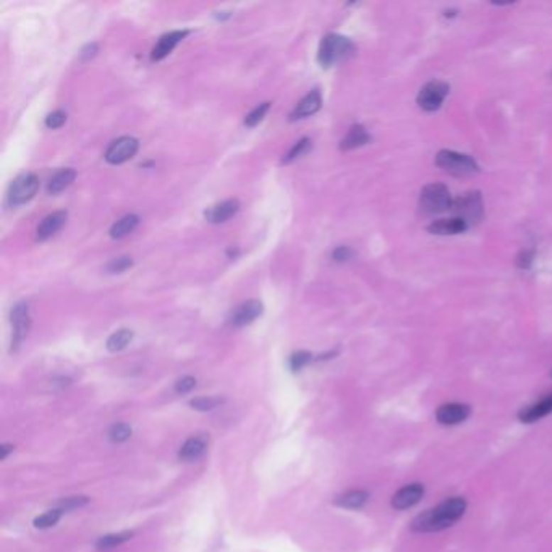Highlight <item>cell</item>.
I'll use <instances>...</instances> for the list:
<instances>
[{
  "label": "cell",
  "mask_w": 552,
  "mask_h": 552,
  "mask_svg": "<svg viewBox=\"0 0 552 552\" xmlns=\"http://www.w3.org/2000/svg\"><path fill=\"white\" fill-rule=\"evenodd\" d=\"M467 229L468 225L457 217L434 220V222L428 227V230L434 235H457V234H462V232H465Z\"/></svg>",
  "instance_id": "19"
},
{
  "label": "cell",
  "mask_w": 552,
  "mask_h": 552,
  "mask_svg": "<svg viewBox=\"0 0 552 552\" xmlns=\"http://www.w3.org/2000/svg\"><path fill=\"white\" fill-rule=\"evenodd\" d=\"M195 387H196V379H195V377L185 376L180 381H177L175 391H177V394H188V392L193 391Z\"/></svg>",
  "instance_id": "35"
},
{
  "label": "cell",
  "mask_w": 552,
  "mask_h": 552,
  "mask_svg": "<svg viewBox=\"0 0 552 552\" xmlns=\"http://www.w3.org/2000/svg\"><path fill=\"white\" fill-rule=\"evenodd\" d=\"M75 178H77V172H75L73 168H62V171L54 173V175L49 178L48 193L49 195L60 193V191L68 188L70 185L75 182Z\"/></svg>",
  "instance_id": "20"
},
{
  "label": "cell",
  "mask_w": 552,
  "mask_h": 552,
  "mask_svg": "<svg viewBox=\"0 0 552 552\" xmlns=\"http://www.w3.org/2000/svg\"><path fill=\"white\" fill-rule=\"evenodd\" d=\"M133 266V259L130 256H120L110 261V263L106 266V271L109 274H120L126 269H130Z\"/></svg>",
  "instance_id": "31"
},
{
  "label": "cell",
  "mask_w": 552,
  "mask_h": 552,
  "mask_svg": "<svg viewBox=\"0 0 552 552\" xmlns=\"http://www.w3.org/2000/svg\"><path fill=\"white\" fill-rule=\"evenodd\" d=\"M139 143L136 138L133 136H121L119 139H115L114 143H110V146L107 148L104 158L109 162V164H124V162L130 161L133 156L138 153Z\"/></svg>",
  "instance_id": "9"
},
{
  "label": "cell",
  "mask_w": 552,
  "mask_h": 552,
  "mask_svg": "<svg viewBox=\"0 0 552 552\" xmlns=\"http://www.w3.org/2000/svg\"><path fill=\"white\" fill-rule=\"evenodd\" d=\"M269 107H271V102H263V104H259V106L254 107L251 112H249L247 117H245V125L249 126V129L256 126L259 121L266 117V114H267V110H269Z\"/></svg>",
  "instance_id": "28"
},
{
  "label": "cell",
  "mask_w": 552,
  "mask_h": 552,
  "mask_svg": "<svg viewBox=\"0 0 552 552\" xmlns=\"http://www.w3.org/2000/svg\"><path fill=\"white\" fill-rule=\"evenodd\" d=\"M11 328H13V334H11V350H16L21 345V342L26 339L28 332L31 328V318H30V306L25 301H20L13 306L11 310Z\"/></svg>",
  "instance_id": "8"
},
{
  "label": "cell",
  "mask_w": 552,
  "mask_h": 552,
  "mask_svg": "<svg viewBox=\"0 0 552 552\" xmlns=\"http://www.w3.org/2000/svg\"><path fill=\"white\" fill-rule=\"evenodd\" d=\"M138 224H139V217L136 214H126V216L119 219L117 222L112 225V229H110V237L124 238L129 234H131V232L136 229Z\"/></svg>",
  "instance_id": "23"
},
{
  "label": "cell",
  "mask_w": 552,
  "mask_h": 552,
  "mask_svg": "<svg viewBox=\"0 0 552 552\" xmlns=\"http://www.w3.org/2000/svg\"><path fill=\"white\" fill-rule=\"evenodd\" d=\"M321 106H323L321 92H319V90H313L311 92H308L298 104H296L293 112L290 114V120L295 121V120L310 117V115L316 114L318 110L321 109Z\"/></svg>",
  "instance_id": "13"
},
{
  "label": "cell",
  "mask_w": 552,
  "mask_h": 552,
  "mask_svg": "<svg viewBox=\"0 0 552 552\" xmlns=\"http://www.w3.org/2000/svg\"><path fill=\"white\" fill-rule=\"evenodd\" d=\"M353 258V249L348 248V247H339L334 249L332 253V259L335 261V263H347V261H350Z\"/></svg>",
  "instance_id": "36"
},
{
  "label": "cell",
  "mask_w": 552,
  "mask_h": 552,
  "mask_svg": "<svg viewBox=\"0 0 552 552\" xmlns=\"http://www.w3.org/2000/svg\"><path fill=\"white\" fill-rule=\"evenodd\" d=\"M450 211L454 212V217L463 220L468 227H472L483 219V197H481L480 191H468V193H463L454 200Z\"/></svg>",
  "instance_id": "4"
},
{
  "label": "cell",
  "mask_w": 552,
  "mask_h": 552,
  "mask_svg": "<svg viewBox=\"0 0 552 552\" xmlns=\"http://www.w3.org/2000/svg\"><path fill=\"white\" fill-rule=\"evenodd\" d=\"M60 515H62V510H59V509L49 510V512L39 515L38 519L34 520V526L39 528V530H45V528L54 526L55 523L60 520Z\"/></svg>",
  "instance_id": "27"
},
{
  "label": "cell",
  "mask_w": 552,
  "mask_h": 552,
  "mask_svg": "<svg viewBox=\"0 0 552 552\" xmlns=\"http://www.w3.org/2000/svg\"><path fill=\"white\" fill-rule=\"evenodd\" d=\"M263 303L258 300H249L242 303L240 306H237L230 315V324L235 325V328H243V325L251 324L253 321L263 315Z\"/></svg>",
  "instance_id": "10"
},
{
  "label": "cell",
  "mask_w": 552,
  "mask_h": 552,
  "mask_svg": "<svg viewBox=\"0 0 552 552\" xmlns=\"http://www.w3.org/2000/svg\"><path fill=\"white\" fill-rule=\"evenodd\" d=\"M209 439L205 434H197V435H191L190 439L185 440V444L180 447L178 457L185 462H191L200 458L202 454H205L207 449Z\"/></svg>",
  "instance_id": "16"
},
{
  "label": "cell",
  "mask_w": 552,
  "mask_h": 552,
  "mask_svg": "<svg viewBox=\"0 0 552 552\" xmlns=\"http://www.w3.org/2000/svg\"><path fill=\"white\" fill-rule=\"evenodd\" d=\"M353 52H355V45L350 39L340 36V34H328L319 48L318 60L323 67L328 68L348 59Z\"/></svg>",
  "instance_id": "2"
},
{
  "label": "cell",
  "mask_w": 552,
  "mask_h": 552,
  "mask_svg": "<svg viewBox=\"0 0 552 552\" xmlns=\"http://www.w3.org/2000/svg\"><path fill=\"white\" fill-rule=\"evenodd\" d=\"M366 501H368V492L355 489V491H348L345 494H342L340 497L335 499V504L339 505V507L355 510V509H362L366 504Z\"/></svg>",
  "instance_id": "22"
},
{
  "label": "cell",
  "mask_w": 552,
  "mask_h": 552,
  "mask_svg": "<svg viewBox=\"0 0 552 552\" xmlns=\"http://www.w3.org/2000/svg\"><path fill=\"white\" fill-rule=\"evenodd\" d=\"M313 359V355L308 352H296L292 355V358H290V368H292V371H300L301 368H305V366L310 363Z\"/></svg>",
  "instance_id": "32"
},
{
  "label": "cell",
  "mask_w": 552,
  "mask_h": 552,
  "mask_svg": "<svg viewBox=\"0 0 552 552\" xmlns=\"http://www.w3.org/2000/svg\"><path fill=\"white\" fill-rule=\"evenodd\" d=\"M67 217H68L67 211H55V212L49 214V216H45L43 219V222L38 225V230H36L38 240L44 242V240H48V238L54 237L57 232H59L63 225H65Z\"/></svg>",
  "instance_id": "14"
},
{
  "label": "cell",
  "mask_w": 552,
  "mask_h": 552,
  "mask_svg": "<svg viewBox=\"0 0 552 552\" xmlns=\"http://www.w3.org/2000/svg\"><path fill=\"white\" fill-rule=\"evenodd\" d=\"M86 502H88V497H81V496L80 497H68V499H65V501L59 502V510H62V512H67V510L81 507V505H85Z\"/></svg>",
  "instance_id": "34"
},
{
  "label": "cell",
  "mask_w": 552,
  "mask_h": 552,
  "mask_svg": "<svg viewBox=\"0 0 552 552\" xmlns=\"http://www.w3.org/2000/svg\"><path fill=\"white\" fill-rule=\"evenodd\" d=\"M39 190V178L34 173H21L13 180L9 190V205L21 206L31 201Z\"/></svg>",
  "instance_id": "6"
},
{
  "label": "cell",
  "mask_w": 552,
  "mask_h": 552,
  "mask_svg": "<svg viewBox=\"0 0 552 552\" xmlns=\"http://www.w3.org/2000/svg\"><path fill=\"white\" fill-rule=\"evenodd\" d=\"M240 211V201L238 200H225L220 201L217 205H214L205 212V217L207 222L211 224H222L225 220H229Z\"/></svg>",
  "instance_id": "11"
},
{
  "label": "cell",
  "mask_w": 552,
  "mask_h": 552,
  "mask_svg": "<svg viewBox=\"0 0 552 552\" xmlns=\"http://www.w3.org/2000/svg\"><path fill=\"white\" fill-rule=\"evenodd\" d=\"M133 536V531H121V533H114V534H107V536L99 538V541L96 546L99 549H109V548H115V546L124 544L125 541H129Z\"/></svg>",
  "instance_id": "25"
},
{
  "label": "cell",
  "mask_w": 552,
  "mask_h": 552,
  "mask_svg": "<svg viewBox=\"0 0 552 552\" xmlns=\"http://www.w3.org/2000/svg\"><path fill=\"white\" fill-rule=\"evenodd\" d=\"M311 146H313V144H311V139H310V138H301L300 141H296V143L293 144V146L290 148L288 153H287L286 156H283L282 162H283V164H288V162H292V161H295V159L301 158V156L306 154L308 151L311 149Z\"/></svg>",
  "instance_id": "26"
},
{
  "label": "cell",
  "mask_w": 552,
  "mask_h": 552,
  "mask_svg": "<svg viewBox=\"0 0 552 552\" xmlns=\"http://www.w3.org/2000/svg\"><path fill=\"white\" fill-rule=\"evenodd\" d=\"M447 94H449V85L444 81H429L418 94V106L426 112H434L443 106Z\"/></svg>",
  "instance_id": "7"
},
{
  "label": "cell",
  "mask_w": 552,
  "mask_h": 552,
  "mask_svg": "<svg viewBox=\"0 0 552 552\" xmlns=\"http://www.w3.org/2000/svg\"><path fill=\"white\" fill-rule=\"evenodd\" d=\"M470 415V406L465 404H445L440 405L435 411V418L440 424H458L465 421Z\"/></svg>",
  "instance_id": "15"
},
{
  "label": "cell",
  "mask_w": 552,
  "mask_h": 552,
  "mask_svg": "<svg viewBox=\"0 0 552 552\" xmlns=\"http://www.w3.org/2000/svg\"><path fill=\"white\" fill-rule=\"evenodd\" d=\"M65 121H67V114L63 112V110H54V112L45 117V126L55 130V129H60Z\"/></svg>",
  "instance_id": "33"
},
{
  "label": "cell",
  "mask_w": 552,
  "mask_h": 552,
  "mask_svg": "<svg viewBox=\"0 0 552 552\" xmlns=\"http://www.w3.org/2000/svg\"><path fill=\"white\" fill-rule=\"evenodd\" d=\"M454 200H452L449 188L443 183H429L420 193V209L426 216H435L450 211Z\"/></svg>",
  "instance_id": "3"
},
{
  "label": "cell",
  "mask_w": 552,
  "mask_h": 552,
  "mask_svg": "<svg viewBox=\"0 0 552 552\" xmlns=\"http://www.w3.org/2000/svg\"><path fill=\"white\" fill-rule=\"evenodd\" d=\"M13 449H15L13 445H10V444H4L2 447H0V458H2V460H5V458L9 457V454H10V452L13 450Z\"/></svg>",
  "instance_id": "39"
},
{
  "label": "cell",
  "mask_w": 552,
  "mask_h": 552,
  "mask_svg": "<svg viewBox=\"0 0 552 552\" xmlns=\"http://www.w3.org/2000/svg\"><path fill=\"white\" fill-rule=\"evenodd\" d=\"M549 413H552V392L546 395V397L539 400V402L523 408L519 416L523 423H533V421L541 420V418H544Z\"/></svg>",
  "instance_id": "18"
},
{
  "label": "cell",
  "mask_w": 552,
  "mask_h": 552,
  "mask_svg": "<svg viewBox=\"0 0 552 552\" xmlns=\"http://www.w3.org/2000/svg\"><path fill=\"white\" fill-rule=\"evenodd\" d=\"M369 139H371V136L368 135V131H366L364 126L353 125L352 129L348 130L345 138L342 139L340 148L344 149V151L355 149V148H359V146H364L366 143H369Z\"/></svg>",
  "instance_id": "21"
},
{
  "label": "cell",
  "mask_w": 552,
  "mask_h": 552,
  "mask_svg": "<svg viewBox=\"0 0 552 552\" xmlns=\"http://www.w3.org/2000/svg\"><path fill=\"white\" fill-rule=\"evenodd\" d=\"M188 31H172L164 34L159 39V43L154 45L153 54H151V59L153 60H162L164 57H167L171 52L177 48V45L182 43L183 38L187 36Z\"/></svg>",
  "instance_id": "17"
},
{
  "label": "cell",
  "mask_w": 552,
  "mask_h": 552,
  "mask_svg": "<svg viewBox=\"0 0 552 552\" xmlns=\"http://www.w3.org/2000/svg\"><path fill=\"white\" fill-rule=\"evenodd\" d=\"M423 494H424L423 485L415 483V485L405 486V487H402V489H399L397 492L394 494L392 507L397 509V510H405V509L413 507L415 504L420 502Z\"/></svg>",
  "instance_id": "12"
},
{
  "label": "cell",
  "mask_w": 552,
  "mask_h": 552,
  "mask_svg": "<svg viewBox=\"0 0 552 552\" xmlns=\"http://www.w3.org/2000/svg\"><path fill=\"white\" fill-rule=\"evenodd\" d=\"M133 339V332L130 329H120L117 332H114L107 340V350L109 352H120L130 344Z\"/></svg>",
  "instance_id": "24"
},
{
  "label": "cell",
  "mask_w": 552,
  "mask_h": 552,
  "mask_svg": "<svg viewBox=\"0 0 552 552\" xmlns=\"http://www.w3.org/2000/svg\"><path fill=\"white\" fill-rule=\"evenodd\" d=\"M130 435H131V428L125 423L114 424L109 431V438L112 443H125L126 439H130Z\"/></svg>",
  "instance_id": "29"
},
{
  "label": "cell",
  "mask_w": 552,
  "mask_h": 552,
  "mask_svg": "<svg viewBox=\"0 0 552 552\" xmlns=\"http://www.w3.org/2000/svg\"><path fill=\"white\" fill-rule=\"evenodd\" d=\"M220 404H222V400L216 397H197L195 400H191L190 406L197 411H209L216 408V406H219Z\"/></svg>",
  "instance_id": "30"
},
{
  "label": "cell",
  "mask_w": 552,
  "mask_h": 552,
  "mask_svg": "<svg viewBox=\"0 0 552 552\" xmlns=\"http://www.w3.org/2000/svg\"><path fill=\"white\" fill-rule=\"evenodd\" d=\"M435 166H439L443 171L452 173L455 177H467L473 175L480 171V166L476 164L473 158L467 154L455 153V151H439L435 156Z\"/></svg>",
  "instance_id": "5"
},
{
  "label": "cell",
  "mask_w": 552,
  "mask_h": 552,
  "mask_svg": "<svg viewBox=\"0 0 552 552\" xmlns=\"http://www.w3.org/2000/svg\"><path fill=\"white\" fill-rule=\"evenodd\" d=\"M97 54V44H88L86 48L81 49L80 52V59L81 60H90Z\"/></svg>",
  "instance_id": "38"
},
{
  "label": "cell",
  "mask_w": 552,
  "mask_h": 552,
  "mask_svg": "<svg viewBox=\"0 0 552 552\" xmlns=\"http://www.w3.org/2000/svg\"><path fill=\"white\" fill-rule=\"evenodd\" d=\"M533 256H534L533 251H521L519 254V258H516V266L521 267V269H528L533 263Z\"/></svg>",
  "instance_id": "37"
},
{
  "label": "cell",
  "mask_w": 552,
  "mask_h": 552,
  "mask_svg": "<svg viewBox=\"0 0 552 552\" xmlns=\"http://www.w3.org/2000/svg\"><path fill=\"white\" fill-rule=\"evenodd\" d=\"M465 510H467V501L463 497H450L435 505L434 509H429L424 514L418 515L411 523V530L420 533L440 531L460 520Z\"/></svg>",
  "instance_id": "1"
}]
</instances>
